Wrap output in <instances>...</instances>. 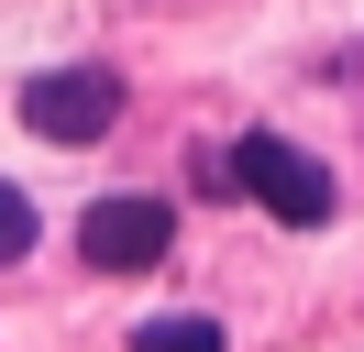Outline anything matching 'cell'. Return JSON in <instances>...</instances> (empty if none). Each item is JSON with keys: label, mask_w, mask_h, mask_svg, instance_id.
I'll list each match as a JSON object with an SVG mask.
<instances>
[{"label": "cell", "mask_w": 364, "mask_h": 352, "mask_svg": "<svg viewBox=\"0 0 364 352\" xmlns=\"http://www.w3.org/2000/svg\"><path fill=\"white\" fill-rule=\"evenodd\" d=\"M232 187H243L265 220H287V231H320V220L342 209L331 165H320V154H298L287 132H243V143H232Z\"/></svg>", "instance_id": "6da1fadb"}, {"label": "cell", "mask_w": 364, "mask_h": 352, "mask_svg": "<svg viewBox=\"0 0 364 352\" xmlns=\"http://www.w3.org/2000/svg\"><path fill=\"white\" fill-rule=\"evenodd\" d=\"M111 121H122L111 66H45V77H23V132H45V143H100Z\"/></svg>", "instance_id": "7a4b0ae2"}, {"label": "cell", "mask_w": 364, "mask_h": 352, "mask_svg": "<svg viewBox=\"0 0 364 352\" xmlns=\"http://www.w3.org/2000/svg\"><path fill=\"white\" fill-rule=\"evenodd\" d=\"M166 242H177V209H166V198H100V209L77 220V253H89L100 275H144V264H166Z\"/></svg>", "instance_id": "3957f363"}, {"label": "cell", "mask_w": 364, "mask_h": 352, "mask_svg": "<svg viewBox=\"0 0 364 352\" xmlns=\"http://www.w3.org/2000/svg\"><path fill=\"white\" fill-rule=\"evenodd\" d=\"M133 352H232V341H221V319L177 308V319H144V330H133Z\"/></svg>", "instance_id": "277c9868"}, {"label": "cell", "mask_w": 364, "mask_h": 352, "mask_svg": "<svg viewBox=\"0 0 364 352\" xmlns=\"http://www.w3.org/2000/svg\"><path fill=\"white\" fill-rule=\"evenodd\" d=\"M23 253H33V198L0 187V264H23Z\"/></svg>", "instance_id": "5b68a950"}]
</instances>
